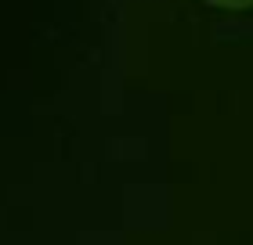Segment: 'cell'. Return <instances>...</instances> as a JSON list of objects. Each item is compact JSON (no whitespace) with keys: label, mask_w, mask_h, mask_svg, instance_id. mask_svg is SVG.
I'll list each match as a JSON object with an SVG mask.
<instances>
[{"label":"cell","mask_w":253,"mask_h":245,"mask_svg":"<svg viewBox=\"0 0 253 245\" xmlns=\"http://www.w3.org/2000/svg\"><path fill=\"white\" fill-rule=\"evenodd\" d=\"M206 7H221V11H246L253 7V0H203Z\"/></svg>","instance_id":"6da1fadb"}]
</instances>
